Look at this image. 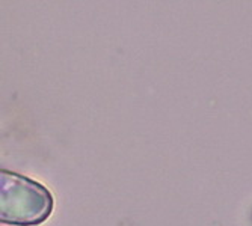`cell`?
I'll list each match as a JSON object with an SVG mask.
<instances>
[{
	"instance_id": "cell-1",
	"label": "cell",
	"mask_w": 252,
	"mask_h": 226,
	"mask_svg": "<svg viewBox=\"0 0 252 226\" xmlns=\"http://www.w3.org/2000/svg\"><path fill=\"white\" fill-rule=\"evenodd\" d=\"M55 200L47 187L12 170H0V222L11 226H36L47 220Z\"/></svg>"
}]
</instances>
